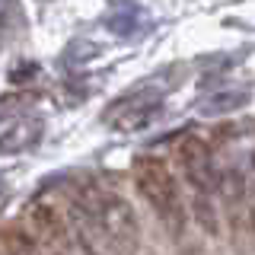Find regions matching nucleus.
Listing matches in <instances>:
<instances>
[{"instance_id": "obj_1", "label": "nucleus", "mask_w": 255, "mask_h": 255, "mask_svg": "<svg viewBox=\"0 0 255 255\" xmlns=\"http://www.w3.org/2000/svg\"><path fill=\"white\" fill-rule=\"evenodd\" d=\"M74 211H80L90 223L109 233L115 243H122L128 252L137 249L140 243V220L134 214V207L125 201L118 191H112L99 182H80L74 191Z\"/></svg>"}, {"instance_id": "obj_2", "label": "nucleus", "mask_w": 255, "mask_h": 255, "mask_svg": "<svg viewBox=\"0 0 255 255\" xmlns=\"http://www.w3.org/2000/svg\"><path fill=\"white\" fill-rule=\"evenodd\" d=\"M134 172V185L143 195V201L156 211V217L172 230H182L185 223V204H182V191L175 182L172 169L163 163L159 156H137L131 166Z\"/></svg>"}, {"instance_id": "obj_3", "label": "nucleus", "mask_w": 255, "mask_h": 255, "mask_svg": "<svg viewBox=\"0 0 255 255\" xmlns=\"http://www.w3.org/2000/svg\"><path fill=\"white\" fill-rule=\"evenodd\" d=\"M163 115V96L156 93H137V96H125L118 106H112L109 122L115 131L131 134V131H143Z\"/></svg>"}, {"instance_id": "obj_4", "label": "nucleus", "mask_w": 255, "mask_h": 255, "mask_svg": "<svg viewBox=\"0 0 255 255\" xmlns=\"http://www.w3.org/2000/svg\"><path fill=\"white\" fill-rule=\"evenodd\" d=\"M67 223L64 217L58 214V207L48 204V201H32L26 207V227H22V233L32 239V246H61V249H67Z\"/></svg>"}, {"instance_id": "obj_5", "label": "nucleus", "mask_w": 255, "mask_h": 255, "mask_svg": "<svg viewBox=\"0 0 255 255\" xmlns=\"http://www.w3.org/2000/svg\"><path fill=\"white\" fill-rule=\"evenodd\" d=\"M70 230H74L77 243L83 246L86 255H131L122 243H115L109 233H102V230L96 227V223H90L80 211H74V217H70Z\"/></svg>"}, {"instance_id": "obj_6", "label": "nucleus", "mask_w": 255, "mask_h": 255, "mask_svg": "<svg viewBox=\"0 0 255 255\" xmlns=\"http://www.w3.org/2000/svg\"><path fill=\"white\" fill-rule=\"evenodd\" d=\"M45 134L42 118H19V122L6 125V131L0 134V153L13 156V153H26L32 150Z\"/></svg>"}, {"instance_id": "obj_7", "label": "nucleus", "mask_w": 255, "mask_h": 255, "mask_svg": "<svg viewBox=\"0 0 255 255\" xmlns=\"http://www.w3.org/2000/svg\"><path fill=\"white\" fill-rule=\"evenodd\" d=\"M249 102V93H217L201 106L204 115H223V112H233V109H243Z\"/></svg>"}, {"instance_id": "obj_8", "label": "nucleus", "mask_w": 255, "mask_h": 255, "mask_svg": "<svg viewBox=\"0 0 255 255\" xmlns=\"http://www.w3.org/2000/svg\"><path fill=\"white\" fill-rule=\"evenodd\" d=\"M32 93H6V96H0V125L6 122V118H16L22 109H29L32 106Z\"/></svg>"}, {"instance_id": "obj_9", "label": "nucleus", "mask_w": 255, "mask_h": 255, "mask_svg": "<svg viewBox=\"0 0 255 255\" xmlns=\"http://www.w3.org/2000/svg\"><path fill=\"white\" fill-rule=\"evenodd\" d=\"M0 255H32V239L26 233L16 236L13 243H3V246H0Z\"/></svg>"}, {"instance_id": "obj_10", "label": "nucleus", "mask_w": 255, "mask_h": 255, "mask_svg": "<svg viewBox=\"0 0 255 255\" xmlns=\"http://www.w3.org/2000/svg\"><path fill=\"white\" fill-rule=\"evenodd\" d=\"M109 29L118 32V35H131V32H134V13H128V16H109Z\"/></svg>"}, {"instance_id": "obj_11", "label": "nucleus", "mask_w": 255, "mask_h": 255, "mask_svg": "<svg viewBox=\"0 0 255 255\" xmlns=\"http://www.w3.org/2000/svg\"><path fill=\"white\" fill-rule=\"evenodd\" d=\"M6 16H10V6H6V3H0V35H3L6 26H10V22H6Z\"/></svg>"}, {"instance_id": "obj_12", "label": "nucleus", "mask_w": 255, "mask_h": 255, "mask_svg": "<svg viewBox=\"0 0 255 255\" xmlns=\"http://www.w3.org/2000/svg\"><path fill=\"white\" fill-rule=\"evenodd\" d=\"M0 188H3V185H0Z\"/></svg>"}]
</instances>
